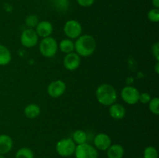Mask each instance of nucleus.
<instances>
[{
    "mask_svg": "<svg viewBox=\"0 0 159 158\" xmlns=\"http://www.w3.org/2000/svg\"><path fill=\"white\" fill-rule=\"evenodd\" d=\"M66 90V84L61 80H56L51 82L48 87V94L54 99L61 96Z\"/></svg>",
    "mask_w": 159,
    "mask_h": 158,
    "instance_id": "nucleus-9",
    "label": "nucleus"
},
{
    "mask_svg": "<svg viewBox=\"0 0 159 158\" xmlns=\"http://www.w3.org/2000/svg\"><path fill=\"white\" fill-rule=\"evenodd\" d=\"M24 114L29 119H35L40 114V107L37 104H30L24 108Z\"/></svg>",
    "mask_w": 159,
    "mask_h": 158,
    "instance_id": "nucleus-16",
    "label": "nucleus"
},
{
    "mask_svg": "<svg viewBox=\"0 0 159 158\" xmlns=\"http://www.w3.org/2000/svg\"><path fill=\"white\" fill-rule=\"evenodd\" d=\"M96 97L100 104L107 106H110L116 102L117 94L113 85L110 84H102L99 85L96 89Z\"/></svg>",
    "mask_w": 159,
    "mask_h": 158,
    "instance_id": "nucleus-2",
    "label": "nucleus"
},
{
    "mask_svg": "<svg viewBox=\"0 0 159 158\" xmlns=\"http://www.w3.org/2000/svg\"><path fill=\"white\" fill-rule=\"evenodd\" d=\"M58 47L62 53L67 54L74 51L75 43H73L71 39H64L60 42Z\"/></svg>",
    "mask_w": 159,
    "mask_h": 158,
    "instance_id": "nucleus-18",
    "label": "nucleus"
},
{
    "mask_svg": "<svg viewBox=\"0 0 159 158\" xmlns=\"http://www.w3.org/2000/svg\"><path fill=\"white\" fill-rule=\"evenodd\" d=\"M152 5L155 9L159 8V0H152Z\"/></svg>",
    "mask_w": 159,
    "mask_h": 158,
    "instance_id": "nucleus-29",
    "label": "nucleus"
},
{
    "mask_svg": "<svg viewBox=\"0 0 159 158\" xmlns=\"http://www.w3.org/2000/svg\"><path fill=\"white\" fill-rule=\"evenodd\" d=\"M53 30H54L53 25L48 21L39 22L35 29L38 37H42V38L50 37L52 34Z\"/></svg>",
    "mask_w": 159,
    "mask_h": 158,
    "instance_id": "nucleus-12",
    "label": "nucleus"
},
{
    "mask_svg": "<svg viewBox=\"0 0 159 158\" xmlns=\"http://www.w3.org/2000/svg\"><path fill=\"white\" fill-rule=\"evenodd\" d=\"M76 1L78 4L82 7H89L95 2V0H76Z\"/></svg>",
    "mask_w": 159,
    "mask_h": 158,
    "instance_id": "nucleus-28",
    "label": "nucleus"
},
{
    "mask_svg": "<svg viewBox=\"0 0 159 158\" xmlns=\"http://www.w3.org/2000/svg\"><path fill=\"white\" fill-rule=\"evenodd\" d=\"M82 25L77 20H68L64 26V33L69 39H77L82 35Z\"/></svg>",
    "mask_w": 159,
    "mask_h": 158,
    "instance_id": "nucleus-6",
    "label": "nucleus"
},
{
    "mask_svg": "<svg viewBox=\"0 0 159 158\" xmlns=\"http://www.w3.org/2000/svg\"><path fill=\"white\" fill-rule=\"evenodd\" d=\"M120 94L123 100L129 105H134L139 102L140 92L134 87H124L121 91Z\"/></svg>",
    "mask_w": 159,
    "mask_h": 158,
    "instance_id": "nucleus-8",
    "label": "nucleus"
},
{
    "mask_svg": "<svg viewBox=\"0 0 159 158\" xmlns=\"http://www.w3.org/2000/svg\"><path fill=\"white\" fill-rule=\"evenodd\" d=\"M109 113L113 119H121L125 116L126 109L124 105H120V104L114 103L110 106Z\"/></svg>",
    "mask_w": 159,
    "mask_h": 158,
    "instance_id": "nucleus-14",
    "label": "nucleus"
},
{
    "mask_svg": "<svg viewBox=\"0 0 159 158\" xmlns=\"http://www.w3.org/2000/svg\"><path fill=\"white\" fill-rule=\"evenodd\" d=\"M138 158H143V157H138Z\"/></svg>",
    "mask_w": 159,
    "mask_h": 158,
    "instance_id": "nucleus-32",
    "label": "nucleus"
},
{
    "mask_svg": "<svg viewBox=\"0 0 159 158\" xmlns=\"http://www.w3.org/2000/svg\"><path fill=\"white\" fill-rule=\"evenodd\" d=\"M12 60V54L10 50L4 45L0 44V65L4 66L10 63Z\"/></svg>",
    "mask_w": 159,
    "mask_h": 158,
    "instance_id": "nucleus-17",
    "label": "nucleus"
},
{
    "mask_svg": "<svg viewBox=\"0 0 159 158\" xmlns=\"http://www.w3.org/2000/svg\"><path fill=\"white\" fill-rule=\"evenodd\" d=\"M52 4L58 12H65L69 7V0H52Z\"/></svg>",
    "mask_w": 159,
    "mask_h": 158,
    "instance_id": "nucleus-20",
    "label": "nucleus"
},
{
    "mask_svg": "<svg viewBox=\"0 0 159 158\" xmlns=\"http://www.w3.org/2000/svg\"><path fill=\"white\" fill-rule=\"evenodd\" d=\"M74 153L76 158H98V152L96 147L87 143L76 146Z\"/></svg>",
    "mask_w": 159,
    "mask_h": 158,
    "instance_id": "nucleus-5",
    "label": "nucleus"
},
{
    "mask_svg": "<svg viewBox=\"0 0 159 158\" xmlns=\"http://www.w3.org/2000/svg\"><path fill=\"white\" fill-rule=\"evenodd\" d=\"M39 50H40V54L43 57H48V58L53 57L58 50V44H57V40L51 37L43 38V40L40 43Z\"/></svg>",
    "mask_w": 159,
    "mask_h": 158,
    "instance_id": "nucleus-3",
    "label": "nucleus"
},
{
    "mask_svg": "<svg viewBox=\"0 0 159 158\" xmlns=\"http://www.w3.org/2000/svg\"><path fill=\"white\" fill-rule=\"evenodd\" d=\"M15 158H34V153L28 147H23L16 152Z\"/></svg>",
    "mask_w": 159,
    "mask_h": 158,
    "instance_id": "nucleus-21",
    "label": "nucleus"
},
{
    "mask_svg": "<svg viewBox=\"0 0 159 158\" xmlns=\"http://www.w3.org/2000/svg\"><path fill=\"white\" fill-rule=\"evenodd\" d=\"M96 48V41L94 37L89 34L81 35L78 37L75 43V50L76 54L82 57H89L95 52Z\"/></svg>",
    "mask_w": 159,
    "mask_h": 158,
    "instance_id": "nucleus-1",
    "label": "nucleus"
},
{
    "mask_svg": "<svg viewBox=\"0 0 159 158\" xmlns=\"http://www.w3.org/2000/svg\"><path fill=\"white\" fill-rule=\"evenodd\" d=\"M76 144L71 138H64L56 144V151L60 156L68 157L75 153Z\"/></svg>",
    "mask_w": 159,
    "mask_h": 158,
    "instance_id": "nucleus-4",
    "label": "nucleus"
},
{
    "mask_svg": "<svg viewBox=\"0 0 159 158\" xmlns=\"http://www.w3.org/2000/svg\"><path fill=\"white\" fill-rule=\"evenodd\" d=\"M108 158H122L124 155V149L120 144L111 145L107 150Z\"/></svg>",
    "mask_w": 159,
    "mask_h": 158,
    "instance_id": "nucleus-15",
    "label": "nucleus"
},
{
    "mask_svg": "<svg viewBox=\"0 0 159 158\" xmlns=\"http://www.w3.org/2000/svg\"><path fill=\"white\" fill-rule=\"evenodd\" d=\"M0 158H6V157H5V156H3V155L0 154Z\"/></svg>",
    "mask_w": 159,
    "mask_h": 158,
    "instance_id": "nucleus-31",
    "label": "nucleus"
},
{
    "mask_svg": "<svg viewBox=\"0 0 159 158\" xmlns=\"http://www.w3.org/2000/svg\"><path fill=\"white\" fill-rule=\"evenodd\" d=\"M152 52L155 58L156 59L157 61L159 60V43L158 42H156L155 44H153L152 47Z\"/></svg>",
    "mask_w": 159,
    "mask_h": 158,
    "instance_id": "nucleus-27",
    "label": "nucleus"
},
{
    "mask_svg": "<svg viewBox=\"0 0 159 158\" xmlns=\"http://www.w3.org/2000/svg\"><path fill=\"white\" fill-rule=\"evenodd\" d=\"M25 23H26V25L28 27L30 28V29H34L38 24L39 20L37 15H30L26 17V20H25Z\"/></svg>",
    "mask_w": 159,
    "mask_h": 158,
    "instance_id": "nucleus-24",
    "label": "nucleus"
},
{
    "mask_svg": "<svg viewBox=\"0 0 159 158\" xmlns=\"http://www.w3.org/2000/svg\"><path fill=\"white\" fill-rule=\"evenodd\" d=\"M149 110L152 112L153 114L158 115L159 114V99L158 98L155 97L151 99L148 103Z\"/></svg>",
    "mask_w": 159,
    "mask_h": 158,
    "instance_id": "nucleus-23",
    "label": "nucleus"
},
{
    "mask_svg": "<svg viewBox=\"0 0 159 158\" xmlns=\"http://www.w3.org/2000/svg\"><path fill=\"white\" fill-rule=\"evenodd\" d=\"M111 143V139L106 133H99L94 138L95 147L99 150H107L112 145Z\"/></svg>",
    "mask_w": 159,
    "mask_h": 158,
    "instance_id": "nucleus-11",
    "label": "nucleus"
},
{
    "mask_svg": "<svg viewBox=\"0 0 159 158\" xmlns=\"http://www.w3.org/2000/svg\"><path fill=\"white\" fill-rule=\"evenodd\" d=\"M80 56L74 52L67 54L64 57V67L68 71H75L80 66Z\"/></svg>",
    "mask_w": 159,
    "mask_h": 158,
    "instance_id": "nucleus-10",
    "label": "nucleus"
},
{
    "mask_svg": "<svg viewBox=\"0 0 159 158\" xmlns=\"http://www.w3.org/2000/svg\"><path fill=\"white\" fill-rule=\"evenodd\" d=\"M158 150L155 147H148L144 150V157L143 158H158Z\"/></svg>",
    "mask_w": 159,
    "mask_h": 158,
    "instance_id": "nucleus-22",
    "label": "nucleus"
},
{
    "mask_svg": "<svg viewBox=\"0 0 159 158\" xmlns=\"http://www.w3.org/2000/svg\"><path fill=\"white\" fill-rule=\"evenodd\" d=\"M152 99V97H151L150 94L147 92H143V93H140V96H139V102H141L142 104H147L149 103V102Z\"/></svg>",
    "mask_w": 159,
    "mask_h": 158,
    "instance_id": "nucleus-26",
    "label": "nucleus"
},
{
    "mask_svg": "<svg viewBox=\"0 0 159 158\" xmlns=\"http://www.w3.org/2000/svg\"><path fill=\"white\" fill-rule=\"evenodd\" d=\"M148 18L152 23H158L159 21V9H152L148 13Z\"/></svg>",
    "mask_w": 159,
    "mask_h": 158,
    "instance_id": "nucleus-25",
    "label": "nucleus"
},
{
    "mask_svg": "<svg viewBox=\"0 0 159 158\" xmlns=\"http://www.w3.org/2000/svg\"><path fill=\"white\" fill-rule=\"evenodd\" d=\"M71 139H73V141L75 142V143L78 144H82L86 143L87 139V133H85V131L82 129H78L76 131L74 132V133L72 134V138Z\"/></svg>",
    "mask_w": 159,
    "mask_h": 158,
    "instance_id": "nucleus-19",
    "label": "nucleus"
},
{
    "mask_svg": "<svg viewBox=\"0 0 159 158\" xmlns=\"http://www.w3.org/2000/svg\"><path fill=\"white\" fill-rule=\"evenodd\" d=\"M155 72L156 74H158L159 73V62L157 61L156 64H155Z\"/></svg>",
    "mask_w": 159,
    "mask_h": 158,
    "instance_id": "nucleus-30",
    "label": "nucleus"
},
{
    "mask_svg": "<svg viewBox=\"0 0 159 158\" xmlns=\"http://www.w3.org/2000/svg\"><path fill=\"white\" fill-rule=\"evenodd\" d=\"M13 142L12 138L6 134L0 135V154L4 155L9 153L12 148Z\"/></svg>",
    "mask_w": 159,
    "mask_h": 158,
    "instance_id": "nucleus-13",
    "label": "nucleus"
},
{
    "mask_svg": "<svg viewBox=\"0 0 159 158\" xmlns=\"http://www.w3.org/2000/svg\"><path fill=\"white\" fill-rule=\"evenodd\" d=\"M39 37L36 33L35 29H24L20 36V42L23 46L27 48H31L35 46L38 43Z\"/></svg>",
    "mask_w": 159,
    "mask_h": 158,
    "instance_id": "nucleus-7",
    "label": "nucleus"
}]
</instances>
